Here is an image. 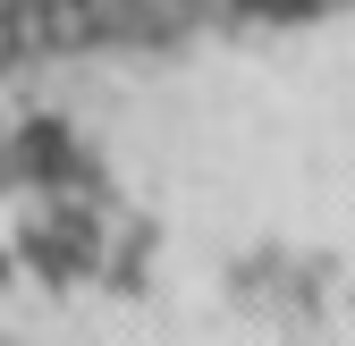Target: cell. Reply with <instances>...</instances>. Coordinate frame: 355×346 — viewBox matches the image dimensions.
I'll use <instances>...</instances> for the list:
<instances>
[{
	"mask_svg": "<svg viewBox=\"0 0 355 346\" xmlns=\"http://www.w3.org/2000/svg\"><path fill=\"white\" fill-rule=\"evenodd\" d=\"M9 169L34 178V186H76V178H85V152L68 144L60 118H26L17 136H9Z\"/></svg>",
	"mask_w": 355,
	"mask_h": 346,
	"instance_id": "1",
	"label": "cell"
},
{
	"mask_svg": "<svg viewBox=\"0 0 355 346\" xmlns=\"http://www.w3.org/2000/svg\"><path fill=\"white\" fill-rule=\"evenodd\" d=\"M245 17H322V9H338V0H237Z\"/></svg>",
	"mask_w": 355,
	"mask_h": 346,
	"instance_id": "2",
	"label": "cell"
},
{
	"mask_svg": "<svg viewBox=\"0 0 355 346\" xmlns=\"http://www.w3.org/2000/svg\"><path fill=\"white\" fill-rule=\"evenodd\" d=\"M26 60V17H17V0H0V68H17Z\"/></svg>",
	"mask_w": 355,
	"mask_h": 346,
	"instance_id": "3",
	"label": "cell"
}]
</instances>
